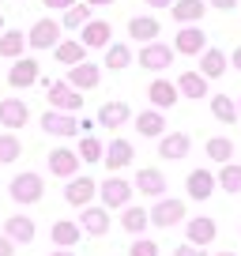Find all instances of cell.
I'll return each mask as SVG.
<instances>
[{"mask_svg": "<svg viewBox=\"0 0 241 256\" xmlns=\"http://www.w3.org/2000/svg\"><path fill=\"white\" fill-rule=\"evenodd\" d=\"M46 102H49V110H60V113H80L83 110L80 90L68 80L64 83H46Z\"/></svg>", "mask_w": 241, "mask_h": 256, "instance_id": "cell-1", "label": "cell"}, {"mask_svg": "<svg viewBox=\"0 0 241 256\" xmlns=\"http://www.w3.org/2000/svg\"><path fill=\"white\" fill-rule=\"evenodd\" d=\"M132 192H136V188H132L124 177L113 174V177H106V181L98 184V200H102V208H110V211L113 208H128V204H132Z\"/></svg>", "mask_w": 241, "mask_h": 256, "instance_id": "cell-2", "label": "cell"}, {"mask_svg": "<svg viewBox=\"0 0 241 256\" xmlns=\"http://www.w3.org/2000/svg\"><path fill=\"white\" fill-rule=\"evenodd\" d=\"M8 196L16 204H38L42 196H46V181H42L38 174H19V177H12Z\"/></svg>", "mask_w": 241, "mask_h": 256, "instance_id": "cell-3", "label": "cell"}, {"mask_svg": "<svg viewBox=\"0 0 241 256\" xmlns=\"http://www.w3.org/2000/svg\"><path fill=\"white\" fill-rule=\"evenodd\" d=\"M60 30L64 26L56 23V19H38L30 26V34H26V46L30 49H56L60 46Z\"/></svg>", "mask_w": 241, "mask_h": 256, "instance_id": "cell-4", "label": "cell"}, {"mask_svg": "<svg viewBox=\"0 0 241 256\" xmlns=\"http://www.w3.org/2000/svg\"><path fill=\"white\" fill-rule=\"evenodd\" d=\"M132 188H136L140 196L162 200V192H166V174H162L158 166H144V170L136 174V181H132Z\"/></svg>", "mask_w": 241, "mask_h": 256, "instance_id": "cell-5", "label": "cell"}, {"mask_svg": "<svg viewBox=\"0 0 241 256\" xmlns=\"http://www.w3.org/2000/svg\"><path fill=\"white\" fill-rule=\"evenodd\" d=\"M42 128H46L49 136H60V140H68V136H76L80 132V120H76V113H60V110H46V117H42Z\"/></svg>", "mask_w": 241, "mask_h": 256, "instance_id": "cell-6", "label": "cell"}, {"mask_svg": "<svg viewBox=\"0 0 241 256\" xmlns=\"http://www.w3.org/2000/svg\"><path fill=\"white\" fill-rule=\"evenodd\" d=\"M170 64H174V46L147 42V46L140 49V68H147V72H162V68H170Z\"/></svg>", "mask_w": 241, "mask_h": 256, "instance_id": "cell-7", "label": "cell"}, {"mask_svg": "<svg viewBox=\"0 0 241 256\" xmlns=\"http://www.w3.org/2000/svg\"><path fill=\"white\" fill-rule=\"evenodd\" d=\"M98 196V184L94 177H68V188H64V200L72 204V208H90V200Z\"/></svg>", "mask_w": 241, "mask_h": 256, "instance_id": "cell-8", "label": "cell"}, {"mask_svg": "<svg viewBox=\"0 0 241 256\" xmlns=\"http://www.w3.org/2000/svg\"><path fill=\"white\" fill-rule=\"evenodd\" d=\"M38 80H42V68H38V60H30V56H19V60L8 68V87H16V90L34 87Z\"/></svg>", "mask_w": 241, "mask_h": 256, "instance_id": "cell-9", "label": "cell"}, {"mask_svg": "<svg viewBox=\"0 0 241 256\" xmlns=\"http://www.w3.org/2000/svg\"><path fill=\"white\" fill-rule=\"evenodd\" d=\"M204 49H208V34L200 30V26H181L174 38V53H185V56H200Z\"/></svg>", "mask_w": 241, "mask_h": 256, "instance_id": "cell-10", "label": "cell"}, {"mask_svg": "<svg viewBox=\"0 0 241 256\" xmlns=\"http://www.w3.org/2000/svg\"><path fill=\"white\" fill-rule=\"evenodd\" d=\"M181 218H185V200H158L151 208V226H158V230H170Z\"/></svg>", "mask_w": 241, "mask_h": 256, "instance_id": "cell-11", "label": "cell"}, {"mask_svg": "<svg viewBox=\"0 0 241 256\" xmlns=\"http://www.w3.org/2000/svg\"><path fill=\"white\" fill-rule=\"evenodd\" d=\"M185 234H188V245H200V248H208L211 241L218 238V226H215V218H211V215H196V218H188Z\"/></svg>", "mask_w": 241, "mask_h": 256, "instance_id": "cell-12", "label": "cell"}, {"mask_svg": "<svg viewBox=\"0 0 241 256\" xmlns=\"http://www.w3.org/2000/svg\"><path fill=\"white\" fill-rule=\"evenodd\" d=\"M132 158H136V151H132L128 140H110V147H106V154H102L110 174H120L124 166H132Z\"/></svg>", "mask_w": 241, "mask_h": 256, "instance_id": "cell-13", "label": "cell"}, {"mask_svg": "<svg viewBox=\"0 0 241 256\" xmlns=\"http://www.w3.org/2000/svg\"><path fill=\"white\" fill-rule=\"evenodd\" d=\"M188 147H192L188 132H166V136L158 140V158H166V162L188 158Z\"/></svg>", "mask_w": 241, "mask_h": 256, "instance_id": "cell-14", "label": "cell"}, {"mask_svg": "<svg viewBox=\"0 0 241 256\" xmlns=\"http://www.w3.org/2000/svg\"><path fill=\"white\" fill-rule=\"evenodd\" d=\"M80 154L68 151V147H56V151H49V174L53 177H76L80 174Z\"/></svg>", "mask_w": 241, "mask_h": 256, "instance_id": "cell-15", "label": "cell"}, {"mask_svg": "<svg viewBox=\"0 0 241 256\" xmlns=\"http://www.w3.org/2000/svg\"><path fill=\"white\" fill-rule=\"evenodd\" d=\"M215 184H218V177L211 174V170H192V174L185 177V188H188V200H208L211 192H215Z\"/></svg>", "mask_w": 241, "mask_h": 256, "instance_id": "cell-16", "label": "cell"}, {"mask_svg": "<svg viewBox=\"0 0 241 256\" xmlns=\"http://www.w3.org/2000/svg\"><path fill=\"white\" fill-rule=\"evenodd\" d=\"M68 83H72L76 90H90V87H98V83H102V68H98V64H90V60L72 64V68H68Z\"/></svg>", "mask_w": 241, "mask_h": 256, "instance_id": "cell-17", "label": "cell"}, {"mask_svg": "<svg viewBox=\"0 0 241 256\" xmlns=\"http://www.w3.org/2000/svg\"><path fill=\"white\" fill-rule=\"evenodd\" d=\"M80 226H83V234H90V238H102V234H110V208H83V215H80Z\"/></svg>", "mask_w": 241, "mask_h": 256, "instance_id": "cell-18", "label": "cell"}, {"mask_svg": "<svg viewBox=\"0 0 241 256\" xmlns=\"http://www.w3.org/2000/svg\"><path fill=\"white\" fill-rule=\"evenodd\" d=\"M147 98H151L154 110H174L177 98H181V90H177V83H170V80H154L151 87H147Z\"/></svg>", "mask_w": 241, "mask_h": 256, "instance_id": "cell-19", "label": "cell"}, {"mask_svg": "<svg viewBox=\"0 0 241 256\" xmlns=\"http://www.w3.org/2000/svg\"><path fill=\"white\" fill-rule=\"evenodd\" d=\"M110 38H113V26L106 23V19H90V23L80 30V42L87 49H106V46H110Z\"/></svg>", "mask_w": 241, "mask_h": 256, "instance_id": "cell-20", "label": "cell"}, {"mask_svg": "<svg viewBox=\"0 0 241 256\" xmlns=\"http://www.w3.org/2000/svg\"><path fill=\"white\" fill-rule=\"evenodd\" d=\"M30 110H26L23 98H0V124L4 128H23Z\"/></svg>", "mask_w": 241, "mask_h": 256, "instance_id": "cell-21", "label": "cell"}, {"mask_svg": "<svg viewBox=\"0 0 241 256\" xmlns=\"http://www.w3.org/2000/svg\"><path fill=\"white\" fill-rule=\"evenodd\" d=\"M80 234H83L80 222H72V218H56L53 230H49V238H53L56 248H76V245H80Z\"/></svg>", "mask_w": 241, "mask_h": 256, "instance_id": "cell-22", "label": "cell"}, {"mask_svg": "<svg viewBox=\"0 0 241 256\" xmlns=\"http://www.w3.org/2000/svg\"><path fill=\"white\" fill-rule=\"evenodd\" d=\"M124 215H120V226H124V234H132V238H144V230L151 226V211L147 208H136V204H128V208H120Z\"/></svg>", "mask_w": 241, "mask_h": 256, "instance_id": "cell-23", "label": "cell"}, {"mask_svg": "<svg viewBox=\"0 0 241 256\" xmlns=\"http://www.w3.org/2000/svg\"><path fill=\"white\" fill-rule=\"evenodd\" d=\"M158 34H162V23L154 16H136V19H128V38H136V42H158Z\"/></svg>", "mask_w": 241, "mask_h": 256, "instance_id": "cell-24", "label": "cell"}, {"mask_svg": "<svg viewBox=\"0 0 241 256\" xmlns=\"http://www.w3.org/2000/svg\"><path fill=\"white\" fill-rule=\"evenodd\" d=\"M226 68H230V56H226L222 49H204L200 53V76L204 80H218Z\"/></svg>", "mask_w": 241, "mask_h": 256, "instance_id": "cell-25", "label": "cell"}, {"mask_svg": "<svg viewBox=\"0 0 241 256\" xmlns=\"http://www.w3.org/2000/svg\"><path fill=\"white\" fill-rule=\"evenodd\" d=\"M136 132H140V136H147V140L166 136V117H162V110H144L136 117Z\"/></svg>", "mask_w": 241, "mask_h": 256, "instance_id": "cell-26", "label": "cell"}, {"mask_svg": "<svg viewBox=\"0 0 241 256\" xmlns=\"http://www.w3.org/2000/svg\"><path fill=\"white\" fill-rule=\"evenodd\" d=\"M204 0H174V8H170V16L177 19L181 26H192V23H200L204 19Z\"/></svg>", "mask_w": 241, "mask_h": 256, "instance_id": "cell-27", "label": "cell"}, {"mask_svg": "<svg viewBox=\"0 0 241 256\" xmlns=\"http://www.w3.org/2000/svg\"><path fill=\"white\" fill-rule=\"evenodd\" d=\"M4 234H8L16 245H30L38 230H34V218H26V215H12L8 222H4Z\"/></svg>", "mask_w": 241, "mask_h": 256, "instance_id": "cell-28", "label": "cell"}, {"mask_svg": "<svg viewBox=\"0 0 241 256\" xmlns=\"http://www.w3.org/2000/svg\"><path fill=\"white\" fill-rule=\"evenodd\" d=\"M128 117H132L128 102H106L98 110V124L102 128H120V124H128Z\"/></svg>", "mask_w": 241, "mask_h": 256, "instance_id": "cell-29", "label": "cell"}, {"mask_svg": "<svg viewBox=\"0 0 241 256\" xmlns=\"http://www.w3.org/2000/svg\"><path fill=\"white\" fill-rule=\"evenodd\" d=\"M177 90L185 98H208V80L200 72H181L177 76Z\"/></svg>", "mask_w": 241, "mask_h": 256, "instance_id": "cell-30", "label": "cell"}, {"mask_svg": "<svg viewBox=\"0 0 241 256\" xmlns=\"http://www.w3.org/2000/svg\"><path fill=\"white\" fill-rule=\"evenodd\" d=\"M128 64H132V49L124 46V42H110V46H106V64L102 68L120 72V68H128Z\"/></svg>", "mask_w": 241, "mask_h": 256, "instance_id": "cell-31", "label": "cell"}, {"mask_svg": "<svg viewBox=\"0 0 241 256\" xmlns=\"http://www.w3.org/2000/svg\"><path fill=\"white\" fill-rule=\"evenodd\" d=\"M53 56H56L60 64H68V68H72V64H83V60H87V46L68 38V42H60V46L53 49Z\"/></svg>", "mask_w": 241, "mask_h": 256, "instance_id": "cell-32", "label": "cell"}, {"mask_svg": "<svg viewBox=\"0 0 241 256\" xmlns=\"http://www.w3.org/2000/svg\"><path fill=\"white\" fill-rule=\"evenodd\" d=\"M26 49V34L23 30H4L0 34V56H12V60H19Z\"/></svg>", "mask_w": 241, "mask_h": 256, "instance_id": "cell-33", "label": "cell"}, {"mask_svg": "<svg viewBox=\"0 0 241 256\" xmlns=\"http://www.w3.org/2000/svg\"><path fill=\"white\" fill-rule=\"evenodd\" d=\"M211 117L222 120V124H234V120H238V102L226 98V94H215L211 98Z\"/></svg>", "mask_w": 241, "mask_h": 256, "instance_id": "cell-34", "label": "cell"}, {"mask_svg": "<svg viewBox=\"0 0 241 256\" xmlns=\"http://www.w3.org/2000/svg\"><path fill=\"white\" fill-rule=\"evenodd\" d=\"M208 158H215L218 166L234 162V144H230L226 136H211V140H208Z\"/></svg>", "mask_w": 241, "mask_h": 256, "instance_id": "cell-35", "label": "cell"}, {"mask_svg": "<svg viewBox=\"0 0 241 256\" xmlns=\"http://www.w3.org/2000/svg\"><path fill=\"white\" fill-rule=\"evenodd\" d=\"M87 23H90V4H72L60 19V26H68V30H83Z\"/></svg>", "mask_w": 241, "mask_h": 256, "instance_id": "cell-36", "label": "cell"}, {"mask_svg": "<svg viewBox=\"0 0 241 256\" xmlns=\"http://www.w3.org/2000/svg\"><path fill=\"white\" fill-rule=\"evenodd\" d=\"M23 154V144H19L16 132H0V166H8Z\"/></svg>", "mask_w": 241, "mask_h": 256, "instance_id": "cell-37", "label": "cell"}, {"mask_svg": "<svg viewBox=\"0 0 241 256\" xmlns=\"http://www.w3.org/2000/svg\"><path fill=\"white\" fill-rule=\"evenodd\" d=\"M218 188L222 192H241V166L238 162H226V166L218 170Z\"/></svg>", "mask_w": 241, "mask_h": 256, "instance_id": "cell-38", "label": "cell"}, {"mask_svg": "<svg viewBox=\"0 0 241 256\" xmlns=\"http://www.w3.org/2000/svg\"><path fill=\"white\" fill-rule=\"evenodd\" d=\"M76 154H80L83 162H102L106 147H102V140H98V136H83V140H80V151H76Z\"/></svg>", "mask_w": 241, "mask_h": 256, "instance_id": "cell-39", "label": "cell"}, {"mask_svg": "<svg viewBox=\"0 0 241 256\" xmlns=\"http://www.w3.org/2000/svg\"><path fill=\"white\" fill-rule=\"evenodd\" d=\"M128 256H158V245L154 241H147V238H136L128 245Z\"/></svg>", "mask_w": 241, "mask_h": 256, "instance_id": "cell-40", "label": "cell"}, {"mask_svg": "<svg viewBox=\"0 0 241 256\" xmlns=\"http://www.w3.org/2000/svg\"><path fill=\"white\" fill-rule=\"evenodd\" d=\"M174 256H208V252H204L200 245H188V241H185V245H177V248H174Z\"/></svg>", "mask_w": 241, "mask_h": 256, "instance_id": "cell-41", "label": "cell"}, {"mask_svg": "<svg viewBox=\"0 0 241 256\" xmlns=\"http://www.w3.org/2000/svg\"><path fill=\"white\" fill-rule=\"evenodd\" d=\"M12 252H16V241L8 234H0V256H12Z\"/></svg>", "mask_w": 241, "mask_h": 256, "instance_id": "cell-42", "label": "cell"}, {"mask_svg": "<svg viewBox=\"0 0 241 256\" xmlns=\"http://www.w3.org/2000/svg\"><path fill=\"white\" fill-rule=\"evenodd\" d=\"M42 4H46V8H60V12H68L76 0H42Z\"/></svg>", "mask_w": 241, "mask_h": 256, "instance_id": "cell-43", "label": "cell"}, {"mask_svg": "<svg viewBox=\"0 0 241 256\" xmlns=\"http://www.w3.org/2000/svg\"><path fill=\"white\" fill-rule=\"evenodd\" d=\"M241 0H211V8H218V12H230V8H238Z\"/></svg>", "mask_w": 241, "mask_h": 256, "instance_id": "cell-44", "label": "cell"}, {"mask_svg": "<svg viewBox=\"0 0 241 256\" xmlns=\"http://www.w3.org/2000/svg\"><path fill=\"white\" fill-rule=\"evenodd\" d=\"M230 64H234V68H238V72H241V46H238V49H234V53H230Z\"/></svg>", "mask_w": 241, "mask_h": 256, "instance_id": "cell-45", "label": "cell"}, {"mask_svg": "<svg viewBox=\"0 0 241 256\" xmlns=\"http://www.w3.org/2000/svg\"><path fill=\"white\" fill-rule=\"evenodd\" d=\"M151 8H174V0H147Z\"/></svg>", "mask_w": 241, "mask_h": 256, "instance_id": "cell-46", "label": "cell"}, {"mask_svg": "<svg viewBox=\"0 0 241 256\" xmlns=\"http://www.w3.org/2000/svg\"><path fill=\"white\" fill-rule=\"evenodd\" d=\"M90 8H106V4H113V0H87Z\"/></svg>", "mask_w": 241, "mask_h": 256, "instance_id": "cell-47", "label": "cell"}, {"mask_svg": "<svg viewBox=\"0 0 241 256\" xmlns=\"http://www.w3.org/2000/svg\"><path fill=\"white\" fill-rule=\"evenodd\" d=\"M49 256H76L72 248H56V252H49Z\"/></svg>", "mask_w": 241, "mask_h": 256, "instance_id": "cell-48", "label": "cell"}, {"mask_svg": "<svg viewBox=\"0 0 241 256\" xmlns=\"http://www.w3.org/2000/svg\"><path fill=\"white\" fill-rule=\"evenodd\" d=\"M215 256H238V252H230V248H226V252H215Z\"/></svg>", "mask_w": 241, "mask_h": 256, "instance_id": "cell-49", "label": "cell"}, {"mask_svg": "<svg viewBox=\"0 0 241 256\" xmlns=\"http://www.w3.org/2000/svg\"><path fill=\"white\" fill-rule=\"evenodd\" d=\"M0 34H4V16H0Z\"/></svg>", "mask_w": 241, "mask_h": 256, "instance_id": "cell-50", "label": "cell"}, {"mask_svg": "<svg viewBox=\"0 0 241 256\" xmlns=\"http://www.w3.org/2000/svg\"><path fill=\"white\" fill-rule=\"evenodd\" d=\"M238 113H241V102H238Z\"/></svg>", "mask_w": 241, "mask_h": 256, "instance_id": "cell-51", "label": "cell"}, {"mask_svg": "<svg viewBox=\"0 0 241 256\" xmlns=\"http://www.w3.org/2000/svg\"><path fill=\"white\" fill-rule=\"evenodd\" d=\"M238 12H241V4H238Z\"/></svg>", "mask_w": 241, "mask_h": 256, "instance_id": "cell-52", "label": "cell"}, {"mask_svg": "<svg viewBox=\"0 0 241 256\" xmlns=\"http://www.w3.org/2000/svg\"><path fill=\"white\" fill-rule=\"evenodd\" d=\"M238 234H241V230H238Z\"/></svg>", "mask_w": 241, "mask_h": 256, "instance_id": "cell-53", "label": "cell"}]
</instances>
